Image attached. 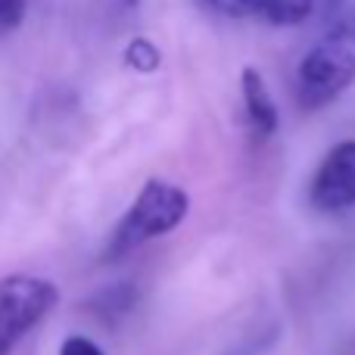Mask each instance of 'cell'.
Returning <instances> with one entry per match:
<instances>
[{
    "label": "cell",
    "instance_id": "obj_3",
    "mask_svg": "<svg viewBox=\"0 0 355 355\" xmlns=\"http://www.w3.org/2000/svg\"><path fill=\"white\" fill-rule=\"evenodd\" d=\"M60 302L53 281L37 275H10L0 281V355H10L31 327H37Z\"/></svg>",
    "mask_w": 355,
    "mask_h": 355
},
{
    "label": "cell",
    "instance_id": "obj_1",
    "mask_svg": "<svg viewBox=\"0 0 355 355\" xmlns=\"http://www.w3.org/2000/svg\"><path fill=\"white\" fill-rule=\"evenodd\" d=\"M349 85H355V6L327 25L296 69V91L306 110L337 100Z\"/></svg>",
    "mask_w": 355,
    "mask_h": 355
},
{
    "label": "cell",
    "instance_id": "obj_2",
    "mask_svg": "<svg viewBox=\"0 0 355 355\" xmlns=\"http://www.w3.org/2000/svg\"><path fill=\"white\" fill-rule=\"evenodd\" d=\"M187 209H190V196L184 187L168 181H147L141 187V193L135 196L131 209L125 212V218L119 221V227L112 231L103 259L116 262V259L128 256L131 250H137L141 243H150V240L175 231L184 221Z\"/></svg>",
    "mask_w": 355,
    "mask_h": 355
},
{
    "label": "cell",
    "instance_id": "obj_7",
    "mask_svg": "<svg viewBox=\"0 0 355 355\" xmlns=\"http://www.w3.org/2000/svg\"><path fill=\"white\" fill-rule=\"evenodd\" d=\"M131 306H135V287H131V284H116V287L103 290V293L94 300V309H97L106 321L122 318Z\"/></svg>",
    "mask_w": 355,
    "mask_h": 355
},
{
    "label": "cell",
    "instance_id": "obj_4",
    "mask_svg": "<svg viewBox=\"0 0 355 355\" xmlns=\"http://www.w3.org/2000/svg\"><path fill=\"white\" fill-rule=\"evenodd\" d=\"M309 196L318 212H346L355 206V141H340L327 150Z\"/></svg>",
    "mask_w": 355,
    "mask_h": 355
},
{
    "label": "cell",
    "instance_id": "obj_10",
    "mask_svg": "<svg viewBox=\"0 0 355 355\" xmlns=\"http://www.w3.org/2000/svg\"><path fill=\"white\" fill-rule=\"evenodd\" d=\"M209 6H215L218 12H227V16H252L262 10V0H206Z\"/></svg>",
    "mask_w": 355,
    "mask_h": 355
},
{
    "label": "cell",
    "instance_id": "obj_9",
    "mask_svg": "<svg viewBox=\"0 0 355 355\" xmlns=\"http://www.w3.org/2000/svg\"><path fill=\"white\" fill-rule=\"evenodd\" d=\"M28 0H0V35H10L25 22Z\"/></svg>",
    "mask_w": 355,
    "mask_h": 355
},
{
    "label": "cell",
    "instance_id": "obj_12",
    "mask_svg": "<svg viewBox=\"0 0 355 355\" xmlns=\"http://www.w3.org/2000/svg\"><path fill=\"white\" fill-rule=\"evenodd\" d=\"M321 3H324V16L331 19V22L340 16V12L349 10V0H321Z\"/></svg>",
    "mask_w": 355,
    "mask_h": 355
},
{
    "label": "cell",
    "instance_id": "obj_5",
    "mask_svg": "<svg viewBox=\"0 0 355 355\" xmlns=\"http://www.w3.org/2000/svg\"><path fill=\"white\" fill-rule=\"evenodd\" d=\"M240 94H243V112L252 135L259 141H268L281 125V112H277V103L268 91V81L262 78V72L256 66H246L240 72Z\"/></svg>",
    "mask_w": 355,
    "mask_h": 355
},
{
    "label": "cell",
    "instance_id": "obj_11",
    "mask_svg": "<svg viewBox=\"0 0 355 355\" xmlns=\"http://www.w3.org/2000/svg\"><path fill=\"white\" fill-rule=\"evenodd\" d=\"M60 355H103V349H100L94 340L81 337V334H75V337H66L60 346Z\"/></svg>",
    "mask_w": 355,
    "mask_h": 355
},
{
    "label": "cell",
    "instance_id": "obj_8",
    "mask_svg": "<svg viewBox=\"0 0 355 355\" xmlns=\"http://www.w3.org/2000/svg\"><path fill=\"white\" fill-rule=\"evenodd\" d=\"M159 62H162V53L150 37H135V41H128V47H125V66L128 69L150 75L159 69Z\"/></svg>",
    "mask_w": 355,
    "mask_h": 355
},
{
    "label": "cell",
    "instance_id": "obj_6",
    "mask_svg": "<svg viewBox=\"0 0 355 355\" xmlns=\"http://www.w3.org/2000/svg\"><path fill=\"white\" fill-rule=\"evenodd\" d=\"M315 0H262L259 16H265L275 25H300L312 16Z\"/></svg>",
    "mask_w": 355,
    "mask_h": 355
}]
</instances>
